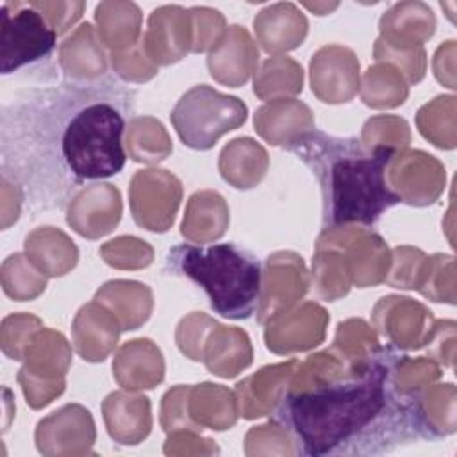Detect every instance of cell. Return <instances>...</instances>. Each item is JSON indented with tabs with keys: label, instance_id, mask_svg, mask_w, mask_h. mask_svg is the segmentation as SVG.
<instances>
[{
	"label": "cell",
	"instance_id": "1",
	"mask_svg": "<svg viewBox=\"0 0 457 457\" xmlns=\"http://www.w3.org/2000/svg\"><path fill=\"white\" fill-rule=\"evenodd\" d=\"M134 93L109 82H62L20 93L2 111V179L21 202L61 209L86 186L118 175Z\"/></svg>",
	"mask_w": 457,
	"mask_h": 457
},
{
	"label": "cell",
	"instance_id": "2",
	"mask_svg": "<svg viewBox=\"0 0 457 457\" xmlns=\"http://www.w3.org/2000/svg\"><path fill=\"white\" fill-rule=\"evenodd\" d=\"M407 355L393 345L375 350L343 375L286 393L270 414L307 457L377 455L439 434L418 393L400 387Z\"/></svg>",
	"mask_w": 457,
	"mask_h": 457
},
{
	"label": "cell",
	"instance_id": "3",
	"mask_svg": "<svg viewBox=\"0 0 457 457\" xmlns=\"http://www.w3.org/2000/svg\"><path fill=\"white\" fill-rule=\"evenodd\" d=\"M316 177L321 191V228L359 223L373 227L402 196L387 182L395 148L366 145L353 136L309 130L287 146Z\"/></svg>",
	"mask_w": 457,
	"mask_h": 457
},
{
	"label": "cell",
	"instance_id": "4",
	"mask_svg": "<svg viewBox=\"0 0 457 457\" xmlns=\"http://www.w3.org/2000/svg\"><path fill=\"white\" fill-rule=\"evenodd\" d=\"M173 273L200 286L211 309L227 320H248L261 300L262 266L255 253L237 243L198 246L182 243L170 250Z\"/></svg>",
	"mask_w": 457,
	"mask_h": 457
},
{
	"label": "cell",
	"instance_id": "5",
	"mask_svg": "<svg viewBox=\"0 0 457 457\" xmlns=\"http://www.w3.org/2000/svg\"><path fill=\"white\" fill-rule=\"evenodd\" d=\"M57 43L37 4L4 2L0 7V71H16L23 64L46 57Z\"/></svg>",
	"mask_w": 457,
	"mask_h": 457
}]
</instances>
